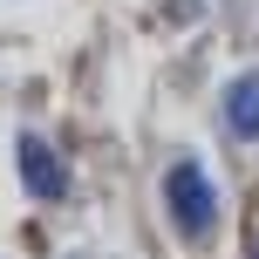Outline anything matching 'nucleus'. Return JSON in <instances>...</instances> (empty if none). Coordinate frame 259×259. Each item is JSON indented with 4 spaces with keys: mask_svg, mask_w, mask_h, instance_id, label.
Instances as JSON below:
<instances>
[{
    "mask_svg": "<svg viewBox=\"0 0 259 259\" xmlns=\"http://www.w3.org/2000/svg\"><path fill=\"white\" fill-rule=\"evenodd\" d=\"M21 178H27V191H34V198H62V191H68L62 164H55V150H48L41 137H21Z\"/></svg>",
    "mask_w": 259,
    "mask_h": 259,
    "instance_id": "f03ea898",
    "label": "nucleus"
},
{
    "mask_svg": "<svg viewBox=\"0 0 259 259\" xmlns=\"http://www.w3.org/2000/svg\"><path fill=\"white\" fill-rule=\"evenodd\" d=\"M225 123H232L239 143H259V68H252V75H239L232 89H225Z\"/></svg>",
    "mask_w": 259,
    "mask_h": 259,
    "instance_id": "7ed1b4c3",
    "label": "nucleus"
},
{
    "mask_svg": "<svg viewBox=\"0 0 259 259\" xmlns=\"http://www.w3.org/2000/svg\"><path fill=\"white\" fill-rule=\"evenodd\" d=\"M164 198H170V219H178L184 239H211V232H219V191H211V178L191 164V157H184V164H170Z\"/></svg>",
    "mask_w": 259,
    "mask_h": 259,
    "instance_id": "f257e3e1",
    "label": "nucleus"
}]
</instances>
